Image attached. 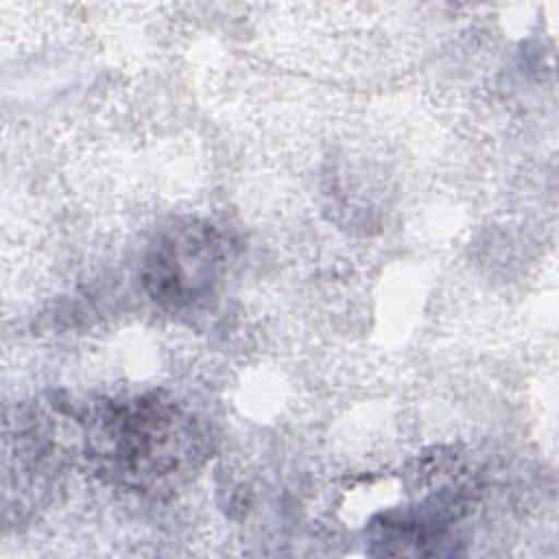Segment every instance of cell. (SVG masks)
<instances>
[{
    "label": "cell",
    "instance_id": "2",
    "mask_svg": "<svg viewBox=\"0 0 559 559\" xmlns=\"http://www.w3.org/2000/svg\"><path fill=\"white\" fill-rule=\"evenodd\" d=\"M218 240L205 225H183L164 234L146 258L144 284L162 304L199 301L216 277Z\"/></svg>",
    "mask_w": 559,
    "mask_h": 559
},
{
    "label": "cell",
    "instance_id": "1",
    "mask_svg": "<svg viewBox=\"0 0 559 559\" xmlns=\"http://www.w3.org/2000/svg\"><path fill=\"white\" fill-rule=\"evenodd\" d=\"M90 450L105 461V472L133 487L186 472L201 454L190 419L157 395L100 413L90 430Z\"/></svg>",
    "mask_w": 559,
    "mask_h": 559
}]
</instances>
